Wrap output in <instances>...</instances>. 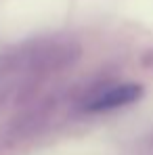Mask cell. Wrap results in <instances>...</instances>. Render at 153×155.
Here are the masks:
<instances>
[{"label":"cell","instance_id":"1","mask_svg":"<svg viewBox=\"0 0 153 155\" xmlns=\"http://www.w3.org/2000/svg\"><path fill=\"white\" fill-rule=\"evenodd\" d=\"M143 97V88L138 84H118L107 88L99 97H95L92 101L86 103V111H109V109H118L138 101Z\"/></svg>","mask_w":153,"mask_h":155}]
</instances>
